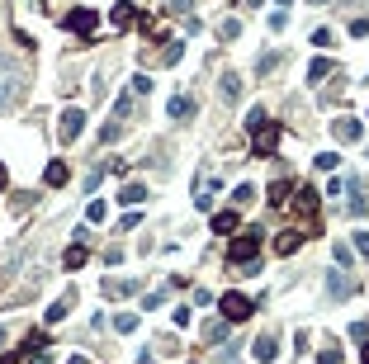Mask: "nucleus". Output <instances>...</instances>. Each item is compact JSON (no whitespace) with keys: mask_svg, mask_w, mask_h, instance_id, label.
<instances>
[{"mask_svg":"<svg viewBox=\"0 0 369 364\" xmlns=\"http://www.w3.org/2000/svg\"><path fill=\"white\" fill-rule=\"evenodd\" d=\"M317 364H346V355H341V346H327L317 350Z\"/></svg>","mask_w":369,"mask_h":364,"instance_id":"nucleus-25","label":"nucleus"},{"mask_svg":"<svg viewBox=\"0 0 369 364\" xmlns=\"http://www.w3.org/2000/svg\"><path fill=\"white\" fill-rule=\"evenodd\" d=\"M298 241H303V237H298V227H289V232H279V237H274V251L294 255V251H298Z\"/></svg>","mask_w":369,"mask_h":364,"instance_id":"nucleus-14","label":"nucleus"},{"mask_svg":"<svg viewBox=\"0 0 369 364\" xmlns=\"http://www.w3.org/2000/svg\"><path fill=\"white\" fill-rule=\"evenodd\" d=\"M119 133H123L119 123H104V128H99V142H104V147H109V142H119Z\"/></svg>","mask_w":369,"mask_h":364,"instance_id":"nucleus-30","label":"nucleus"},{"mask_svg":"<svg viewBox=\"0 0 369 364\" xmlns=\"http://www.w3.org/2000/svg\"><path fill=\"white\" fill-rule=\"evenodd\" d=\"M260 237H265L260 227H241L237 241L227 246V260H232V265H251V260L260 255Z\"/></svg>","mask_w":369,"mask_h":364,"instance_id":"nucleus-2","label":"nucleus"},{"mask_svg":"<svg viewBox=\"0 0 369 364\" xmlns=\"http://www.w3.org/2000/svg\"><path fill=\"white\" fill-rule=\"evenodd\" d=\"M0 346H5V327H0Z\"/></svg>","mask_w":369,"mask_h":364,"instance_id":"nucleus-42","label":"nucleus"},{"mask_svg":"<svg viewBox=\"0 0 369 364\" xmlns=\"http://www.w3.org/2000/svg\"><path fill=\"white\" fill-rule=\"evenodd\" d=\"M279 5H294V0H279Z\"/></svg>","mask_w":369,"mask_h":364,"instance_id":"nucleus-43","label":"nucleus"},{"mask_svg":"<svg viewBox=\"0 0 369 364\" xmlns=\"http://www.w3.org/2000/svg\"><path fill=\"white\" fill-rule=\"evenodd\" d=\"M24 85H29L24 66L15 57H0V109H15L19 99H24Z\"/></svg>","mask_w":369,"mask_h":364,"instance_id":"nucleus-1","label":"nucleus"},{"mask_svg":"<svg viewBox=\"0 0 369 364\" xmlns=\"http://www.w3.org/2000/svg\"><path fill=\"white\" fill-rule=\"evenodd\" d=\"M143 199H147V185H138V180H133V185H123V194H119V204H143Z\"/></svg>","mask_w":369,"mask_h":364,"instance_id":"nucleus-18","label":"nucleus"},{"mask_svg":"<svg viewBox=\"0 0 369 364\" xmlns=\"http://www.w3.org/2000/svg\"><path fill=\"white\" fill-rule=\"evenodd\" d=\"M85 255H90V251H85V241L66 246V269H80V265H85Z\"/></svg>","mask_w":369,"mask_h":364,"instance_id":"nucleus-20","label":"nucleus"},{"mask_svg":"<svg viewBox=\"0 0 369 364\" xmlns=\"http://www.w3.org/2000/svg\"><path fill=\"white\" fill-rule=\"evenodd\" d=\"M223 99H227V104H237V99H241V76H232V71L223 76Z\"/></svg>","mask_w":369,"mask_h":364,"instance_id":"nucleus-19","label":"nucleus"},{"mask_svg":"<svg viewBox=\"0 0 369 364\" xmlns=\"http://www.w3.org/2000/svg\"><path fill=\"white\" fill-rule=\"evenodd\" d=\"M251 355H256L260 364H270L274 355H279V350H274V336H270V332H260V336H256V346H251Z\"/></svg>","mask_w":369,"mask_h":364,"instance_id":"nucleus-10","label":"nucleus"},{"mask_svg":"<svg viewBox=\"0 0 369 364\" xmlns=\"http://www.w3.org/2000/svg\"><path fill=\"white\" fill-rule=\"evenodd\" d=\"M337 161H341V157H337V152H322V157H317V161H313V166H317V171H337Z\"/></svg>","mask_w":369,"mask_h":364,"instance_id":"nucleus-31","label":"nucleus"},{"mask_svg":"<svg viewBox=\"0 0 369 364\" xmlns=\"http://www.w3.org/2000/svg\"><path fill=\"white\" fill-rule=\"evenodd\" d=\"M246 5H260V0H246Z\"/></svg>","mask_w":369,"mask_h":364,"instance_id":"nucleus-44","label":"nucleus"},{"mask_svg":"<svg viewBox=\"0 0 369 364\" xmlns=\"http://www.w3.org/2000/svg\"><path fill=\"white\" fill-rule=\"evenodd\" d=\"M71 364H90V360H80V355H71Z\"/></svg>","mask_w":369,"mask_h":364,"instance_id":"nucleus-38","label":"nucleus"},{"mask_svg":"<svg viewBox=\"0 0 369 364\" xmlns=\"http://www.w3.org/2000/svg\"><path fill=\"white\" fill-rule=\"evenodd\" d=\"M360 360H365V364H369V341H365V355H360Z\"/></svg>","mask_w":369,"mask_h":364,"instance_id":"nucleus-40","label":"nucleus"},{"mask_svg":"<svg viewBox=\"0 0 369 364\" xmlns=\"http://www.w3.org/2000/svg\"><path fill=\"white\" fill-rule=\"evenodd\" d=\"M327 293H332V298H351L355 284L346 279V274H341V269H332V279H327Z\"/></svg>","mask_w":369,"mask_h":364,"instance_id":"nucleus-11","label":"nucleus"},{"mask_svg":"<svg viewBox=\"0 0 369 364\" xmlns=\"http://www.w3.org/2000/svg\"><path fill=\"white\" fill-rule=\"evenodd\" d=\"M274 66H279V52H265V57H256V76H270Z\"/></svg>","mask_w":369,"mask_h":364,"instance_id":"nucleus-24","label":"nucleus"},{"mask_svg":"<svg viewBox=\"0 0 369 364\" xmlns=\"http://www.w3.org/2000/svg\"><path fill=\"white\" fill-rule=\"evenodd\" d=\"M355 255H369V232H355Z\"/></svg>","mask_w":369,"mask_h":364,"instance_id":"nucleus-34","label":"nucleus"},{"mask_svg":"<svg viewBox=\"0 0 369 364\" xmlns=\"http://www.w3.org/2000/svg\"><path fill=\"white\" fill-rule=\"evenodd\" d=\"M351 260H355V246H341V241H337V269H346Z\"/></svg>","mask_w":369,"mask_h":364,"instance_id":"nucleus-29","label":"nucleus"},{"mask_svg":"<svg viewBox=\"0 0 369 364\" xmlns=\"http://www.w3.org/2000/svg\"><path fill=\"white\" fill-rule=\"evenodd\" d=\"M138 364H157V360H152V355H143V360H138Z\"/></svg>","mask_w":369,"mask_h":364,"instance_id":"nucleus-39","label":"nucleus"},{"mask_svg":"<svg viewBox=\"0 0 369 364\" xmlns=\"http://www.w3.org/2000/svg\"><path fill=\"white\" fill-rule=\"evenodd\" d=\"M5 185H10V171H5V166H0V190H5Z\"/></svg>","mask_w":369,"mask_h":364,"instance_id":"nucleus-37","label":"nucleus"},{"mask_svg":"<svg viewBox=\"0 0 369 364\" xmlns=\"http://www.w3.org/2000/svg\"><path fill=\"white\" fill-rule=\"evenodd\" d=\"M138 293V279H104V298H128Z\"/></svg>","mask_w":369,"mask_h":364,"instance_id":"nucleus-12","label":"nucleus"},{"mask_svg":"<svg viewBox=\"0 0 369 364\" xmlns=\"http://www.w3.org/2000/svg\"><path fill=\"white\" fill-rule=\"evenodd\" d=\"M80 133H85V114H80V109H66V114H62V128H57V138H62V142H76Z\"/></svg>","mask_w":369,"mask_h":364,"instance_id":"nucleus-6","label":"nucleus"},{"mask_svg":"<svg viewBox=\"0 0 369 364\" xmlns=\"http://www.w3.org/2000/svg\"><path fill=\"white\" fill-rule=\"evenodd\" d=\"M218 308H223V317H227V322H246V317L256 313V303L246 298V293H237V289H227L223 298H218Z\"/></svg>","mask_w":369,"mask_h":364,"instance_id":"nucleus-3","label":"nucleus"},{"mask_svg":"<svg viewBox=\"0 0 369 364\" xmlns=\"http://www.w3.org/2000/svg\"><path fill=\"white\" fill-rule=\"evenodd\" d=\"M237 33H241V24H237V19H223V24H218V38H223V43H232Z\"/></svg>","mask_w":369,"mask_h":364,"instance_id":"nucleus-27","label":"nucleus"},{"mask_svg":"<svg viewBox=\"0 0 369 364\" xmlns=\"http://www.w3.org/2000/svg\"><path fill=\"white\" fill-rule=\"evenodd\" d=\"M166 114H171V119H190V114H194V99H190V95H176L171 104H166Z\"/></svg>","mask_w":369,"mask_h":364,"instance_id":"nucleus-16","label":"nucleus"},{"mask_svg":"<svg viewBox=\"0 0 369 364\" xmlns=\"http://www.w3.org/2000/svg\"><path fill=\"white\" fill-rule=\"evenodd\" d=\"M332 133H337V142H360V133H365V128H360V119H337Z\"/></svg>","mask_w":369,"mask_h":364,"instance_id":"nucleus-9","label":"nucleus"},{"mask_svg":"<svg viewBox=\"0 0 369 364\" xmlns=\"http://www.w3.org/2000/svg\"><path fill=\"white\" fill-rule=\"evenodd\" d=\"M241 222H237V213H232V208H223V213H213V232H218V237H227V232H237Z\"/></svg>","mask_w":369,"mask_h":364,"instance_id":"nucleus-13","label":"nucleus"},{"mask_svg":"<svg viewBox=\"0 0 369 364\" xmlns=\"http://www.w3.org/2000/svg\"><path fill=\"white\" fill-rule=\"evenodd\" d=\"M289 194H294L289 180H274V185H270V204H274V208H284V204H289Z\"/></svg>","mask_w":369,"mask_h":364,"instance_id":"nucleus-17","label":"nucleus"},{"mask_svg":"<svg viewBox=\"0 0 369 364\" xmlns=\"http://www.w3.org/2000/svg\"><path fill=\"white\" fill-rule=\"evenodd\" d=\"M337 5H360V0H337Z\"/></svg>","mask_w":369,"mask_h":364,"instance_id":"nucleus-41","label":"nucleus"},{"mask_svg":"<svg viewBox=\"0 0 369 364\" xmlns=\"http://www.w3.org/2000/svg\"><path fill=\"white\" fill-rule=\"evenodd\" d=\"M104 213H109V208H104V199H90V208H85V218H90V222H104Z\"/></svg>","mask_w":369,"mask_h":364,"instance_id":"nucleus-28","label":"nucleus"},{"mask_svg":"<svg viewBox=\"0 0 369 364\" xmlns=\"http://www.w3.org/2000/svg\"><path fill=\"white\" fill-rule=\"evenodd\" d=\"M133 10H138L133 0H119V5H114V29H128L133 19H138V15H133Z\"/></svg>","mask_w":369,"mask_h":364,"instance_id":"nucleus-15","label":"nucleus"},{"mask_svg":"<svg viewBox=\"0 0 369 364\" xmlns=\"http://www.w3.org/2000/svg\"><path fill=\"white\" fill-rule=\"evenodd\" d=\"M194 208H213V175L199 171V180H194Z\"/></svg>","mask_w":369,"mask_h":364,"instance_id":"nucleus-8","label":"nucleus"},{"mask_svg":"<svg viewBox=\"0 0 369 364\" xmlns=\"http://www.w3.org/2000/svg\"><path fill=\"white\" fill-rule=\"evenodd\" d=\"M114 327H119L123 336H128V332H138V313H119V317H114Z\"/></svg>","mask_w":369,"mask_h":364,"instance_id":"nucleus-26","label":"nucleus"},{"mask_svg":"<svg viewBox=\"0 0 369 364\" xmlns=\"http://www.w3.org/2000/svg\"><path fill=\"white\" fill-rule=\"evenodd\" d=\"M322 76H332V57H317V62L308 66V80H322Z\"/></svg>","mask_w":369,"mask_h":364,"instance_id":"nucleus-23","label":"nucleus"},{"mask_svg":"<svg viewBox=\"0 0 369 364\" xmlns=\"http://www.w3.org/2000/svg\"><path fill=\"white\" fill-rule=\"evenodd\" d=\"M346 213H351V218H365V213H369L365 180H360V175H351V199H346Z\"/></svg>","mask_w":369,"mask_h":364,"instance_id":"nucleus-7","label":"nucleus"},{"mask_svg":"<svg viewBox=\"0 0 369 364\" xmlns=\"http://www.w3.org/2000/svg\"><path fill=\"white\" fill-rule=\"evenodd\" d=\"M223 336H227L223 322H209V327H204V341H223Z\"/></svg>","mask_w":369,"mask_h":364,"instance_id":"nucleus-33","label":"nucleus"},{"mask_svg":"<svg viewBox=\"0 0 369 364\" xmlns=\"http://www.w3.org/2000/svg\"><path fill=\"white\" fill-rule=\"evenodd\" d=\"M71 303H76V293H66V298H57V303L48 308V322H62V317L71 313Z\"/></svg>","mask_w":369,"mask_h":364,"instance_id":"nucleus-21","label":"nucleus"},{"mask_svg":"<svg viewBox=\"0 0 369 364\" xmlns=\"http://www.w3.org/2000/svg\"><path fill=\"white\" fill-rule=\"evenodd\" d=\"M43 180H48L52 190H57V185H66V166H62V161H52L48 171H43Z\"/></svg>","mask_w":369,"mask_h":364,"instance_id":"nucleus-22","label":"nucleus"},{"mask_svg":"<svg viewBox=\"0 0 369 364\" xmlns=\"http://www.w3.org/2000/svg\"><path fill=\"white\" fill-rule=\"evenodd\" d=\"M0 364H24V355H0Z\"/></svg>","mask_w":369,"mask_h":364,"instance_id":"nucleus-36","label":"nucleus"},{"mask_svg":"<svg viewBox=\"0 0 369 364\" xmlns=\"http://www.w3.org/2000/svg\"><path fill=\"white\" fill-rule=\"evenodd\" d=\"M185 10H194V0H171V15H185Z\"/></svg>","mask_w":369,"mask_h":364,"instance_id":"nucleus-35","label":"nucleus"},{"mask_svg":"<svg viewBox=\"0 0 369 364\" xmlns=\"http://www.w3.org/2000/svg\"><path fill=\"white\" fill-rule=\"evenodd\" d=\"M66 29H76L80 38H95V29H99V15L80 5V10H71V15H66Z\"/></svg>","mask_w":369,"mask_h":364,"instance_id":"nucleus-4","label":"nucleus"},{"mask_svg":"<svg viewBox=\"0 0 369 364\" xmlns=\"http://www.w3.org/2000/svg\"><path fill=\"white\" fill-rule=\"evenodd\" d=\"M251 147H256V157H274V147H279V123H265L251 133Z\"/></svg>","mask_w":369,"mask_h":364,"instance_id":"nucleus-5","label":"nucleus"},{"mask_svg":"<svg viewBox=\"0 0 369 364\" xmlns=\"http://www.w3.org/2000/svg\"><path fill=\"white\" fill-rule=\"evenodd\" d=\"M251 199H256L251 185H237V190H232V204H251Z\"/></svg>","mask_w":369,"mask_h":364,"instance_id":"nucleus-32","label":"nucleus"}]
</instances>
